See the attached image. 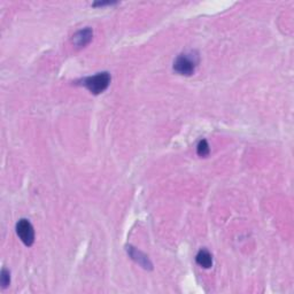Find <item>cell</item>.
<instances>
[{
  "instance_id": "obj_1",
  "label": "cell",
  "mask_w": 294,
  "mask_h": 294,
  "mask_svg": "<svg viewBox=\"0 0 294 294\" xmlns=\"http://www.w3.org/2000/svg\"><path fill=\"white\" fill-rule=\"evenodd\" d=\"M199 63V55L197 52L192 51L189 53H183L178 55L173 61V70L179 75L191 76Z\"/></svg>"
},
{
  "instance_id": "obj_2",
  "label": "cell",
  "mask_w": 294,
  "mask_h": 294,
  "mask_svg": "<svg viewBox=\"0 0 294 294\" xmlns=\"http://www.w3.org/2000/svg\"><path fill=\"white\" fill-rule=\"evenodd\" d=\"M110 75L109 72L104 71L94 76H88L82 80V85L87 88L91 93L100 94L109 86Z\"/></svg>"
},
{
  "instance_id": "obj_3",
  "label": "cell",
  "mask_w": 294,
  "mask_h": 294,
  "mask_svg": "<svg viewBox=\"0 0 294 294\" xmlns=\"http://www.w3.org/2000/svg\"><path fill=\"white\" fill-rule=\"evenodd\" d=\"M17 233L24 245L31 246L35 242V230L29 221L22 219L17 224Z\"/></svg>"
},
{
  "instance_id": "obj_4",
  "label": "cell",
  "mask_w": 294,
  "mask_h": 294,
  "mask_svg": "<svg viewBox=\"0 0 294 294\" xmlns=\"http://www.w3.org/2000/svg\"><path fill=\"white\" fill-rule=\"evenodd\" d=\"M126 252H128V254L130 255V258L132 259V260L137 262L139 265H141L144 269L152 270L153 264H152L150 259L147 258V255H145L144 253H141L140 251H138L137 248H135L134 246H130V245L126 246Z\"/></svg>"
},
{
  "instance_id": "obj_5",
  "label": "cell",
  "mask_w": 294,
  "mask_h": 294,
  "mask_svg": "<svg viewBox=\"0 0 294 294\" xmlns=\"http://www.w3.org/2000/svg\"><path fill=\"white\" fill-rule=\"evenodd\" d=\"M92 37H93L92 29H90V28H85V29L77 31V33L72 36V43H74L77 47H84L92 40Z\"/></svg>"
},
{
  "instance_id": "obj_6",
  "label": "cell",
  "mask_w": 294,
  "mask_h": 294,
  "mask_svg": "<svg viewBox=\"0 0 294 294\" xmlns=\"http://www.w3.org/2000/svg\"><path fill=\"white\" fill-rule=\"evenodd\" d=\"M195 261L200 267L205 268V269H209L213 265V257L207 249H200L195 257Z\"/></svg>"
},
{
  "instance_id": "obj_7",
  "label": "cell",
  "mask_w": 294,
  "mask_h": 294,
  "mask_svg": "<svg viewBox=\"0 0 294 294\" xmlns=\"http://www.w3.org/2000/svg\"><path fill=\"white\" fill-rule=\"evenodd\" d=\"M197 153L200 157H207L210 153V148L209 145H208L206 139H202V140L199 141L198 146H197Z\"/></svg>"
},
{
  "instance_id": "obj_8",
  "label": "cell",
  "mask_w": 294,
  "mask_h": 294,
  "mask_svg": "<svg viewBox=\"0 0 294 294\" xmlns=\"http://www.w3.org/2000/svg\"><path fill=\"white\" fill-rule=\"evenodd\" d=\"M0 283H1L2 289H6L11 283V274L7 269H2L1 270V276H0Z\"/></svg>"
},
{
  "instance_id": "obj_9",
  "label": "cell",
  "mask_w": 294,
  "mask_h": 294,
  "mask_svg": "<svg viewBox=\"0 0 294 294\" xmlns=\"http://www.w3.org/2000/svg\"><path fill=\"white\" fill-rule=\"evenodd\" d=\"M112 4H115V2H113V1H98V2H94L93 6L96 7V6H105V5H112Z\"/></svg>"
}]
</instances>
